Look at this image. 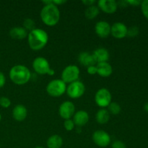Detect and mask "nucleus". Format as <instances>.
Returning <instances> with one entry per match:
<instances>
[{
  "label": "nucleus",
  "instance_id": "nucleus-33",
  "mask_svg": "<svg viewBox=\"0 0 148 148\" xmlns=\"http://www.w3.org/2000/svg\"><path fill=\"white\" fill-rule=\"evenodd\" d=\"M6 83V77L4 73L0 72V88H3Z\"/></svg>",
  "mask_w": 148,
  "mask_h": 148
},
{
  "label": "nucleus",
  "instance_id": "nucleus-13",
  "mask_svg": "<svg viewBox=\"0 0 148 148\" xmlns=\"http://www.w3.org/2000/svg\"><path fill=\"white\" fill-rule=\"evenodd\" d=\"M111 25L106 21H98L95 25V32L97 36L102 38L108 37L111 35Z\"/></svg>",
  "mask_w": 148,
  "mask_h": 148
},
{
  "label": "nucleus",
  "instance_id": "nucleus-19",
  "mask_svg": "<svg viewBox=\"0 0 148 148\" xmlns=\"http://www.w3.org/2000/svg\"><path fill=\"white\" fill-rule=\"evenodd\" d=\"M28 32L23 26H17L10 29V36L14 40H23L27 37Z\"/></svg>",
  "mask_w": 148,
  "mask_h": 148
},
{
  "label": "nucleus",
  "instance_id": "nucleus-1",
  "mask_svg": "<svg viewBox=\"0 0 148 148\" xmlns=\"http://www.w3.org/2000/svg\"><path fill=\"white\" fill-rule=\"evenodd\" d=\"M49 41L47 32L40 28H35L27 35V43L32 50L39 51L43 49Z\"/></svg>",
  "mask_w": 148,
  "mask_h": 148
},
{
  "label": "nucleus",
  "instance_id": "nucleus-30",
  "mask_svg": "<svg viewBox=\"0 0 148 148\" xmlns=\"http://www.w3.org/2000/svg\"><path fill=\"white\" fill-rule=\"evenodd\" d=\"M87 72L89 75H95L97 74V67L96 65H92V66H90L87 67Z\"/></svg>",
  "mask_w": 148,
  "mask_h": 148
},
{
  "label": "nucleus",
  "instance_id": "nucleus-3",
  "mask_svg": "<svg viewBox=\"0 0 148 148\" xmlns=\"http://www.w3.org/2000/svg\"><path fill=\"white\" fill-rule=\"evenodd\" d=\"M10 78L12 82L17 85L27 83L31 78V72L27 66L17 64L12 66L10 71Z\"/></svg>",
  "mask_w": 148,
  "mask_h": 148
},
{
  "label": "nucleus",
  "instance_id": "nucleus-34",
  "mask_svg": "<svg viewBox=\"0 0 148 148\" xmlns=\"http://www.w3.org/2000/svg\"><path fill=\"white\" fill-rule=\"evenodd\" d=\"M66 2V1H65V0H53V1H52V3H53V4H55L56 6H57V7L59 5L63 4Z\"/></svg>",
  "mask_w": 148,
  "mask_h": 148
},
{
  "label": "nucleus",
  "instance_id": "nucleus-10",
  "mask_svg": "<svg viewBox=\"0 0 148 148\" xmlns=\"http://www.w3.org/2000/svg\"><path fill=\"white\" fill-rule=\"evenodd\" d=\"M59 114L63 119H70L75 114V106L72 101H66L59 106Z\"/></svg>",
  "mask_w": 148,
  "mask_h": 148
},
{
  "label": "nucleus",
  "instance_id": "nucleus-36",
  "mask_svg": "<svg viewBox=\"0 0 148 148\" xmlns=\"http://www.w3.org/2000/svg\"><path fill=\"white\" fill-rule=\"evenodd\" d=\"M34 148H45V147H42V146H36V147H35Z\"/></svg>",
  "mask_w": 148,
  "mask_h": 148
},
{
  "label": "nucleus",
  "instance_id": "nucleus-18",
  "mask_svg": "<svg viewBox=\"0 0 148 148\" xmlns=\"http://www.w3.org/2000/svg\"><path fill=\"white\" fill-rule=\"evenodd\" d=\"M97 74L102 77H108L113 73V68L108 62H103L96 64Z\"/></svg>",
  "mask_w": 148,
  "mask_h": 148
},
{
  "label": "nucleus",
  "instance_id": "nucleus-4",
  "mask_svg": "<svg viewBox=\"0 0 148 148\" xmlns=\"http://www.w3.org/2000/svg\"><path fill=\"white\" fill-rule=\"evenodd\" d=\"M33 68L35 72L40 75L53 76L55 74V71L51 68L49 61L43 56H38L33 60Z\"/></svg>",
  "mask_w": 148,
  "mask_h": 148
},
{
  "label": "nucleus",
  "instance_id": "nucleus-32",
  "mask_svg": "<svg viewBox=\"0 0 148 148\" xmlns=\"http://www.w3.org/2000/svg\"><path fill=\"white\" fill-rule=\"evenodd\" d=\"M82 3L84 4V5L86 6V7H90V6H92V5H95V4L97 3V1H95V0H83V1H82Z\"/></svg>",
  "mask_w": 148,
  "mask_h": 148
},
{
  "label": "nucleus",
  "instance_id": "nucleus-21",
  "mask_svg": "<svg viewBox=\"0 0 148 148\" xmlns=\"http://www.w3.org/2000/svg\"><path fill=\"white\" fill-rule=\"evenodd\" d=\"M110 116L111 114L106 108H101L95 114V120L98 124H105L109 121Z\"/></svg>",
  "mask_w": 148,
  "mask_h": 148
},
{
  "label": "nucleus",
  "instance_id": "nucleus-31",
  "mask_svg": "<svg viewBox=\"0 0 148 148\" xmlns=\"http://www.w3.org/2000/svg\"><path fill=\"white\" fill-rule=\"evenodd\" d=\"M127 4L132 6H134V7H137V6H140L141 4L142 1H139V0H127L126 1Z\"/></svg>",
  "mask_w": 148,
  "mask_h": 148
},
{
  "label": "nucleus",
  "instance_id": "nucleus-22",
  "mask_svg": "<svg viewBox=\"0 0 148 148\" xmlns=\"http://www.w3.org/2000/svg\"><path fill=\"white\" fill-rule=\"evenodd\" d=\"M100 10L97 5L88 7L85 10V16L88 20H93L99 14Z\"/></svg>",
  "mask_w": 148,
  "mask_h": 148
},
{
  "label": "nucleus",
  "instance_id": "nucleus-37",
  "mask_svg": "<svg viewBox=\"0 0 148 148\" xmlns=\"http://www.w3.org/2000/svg\"><path fill=\"white\" fill-rule=\"evenodd\" d=\"M1 114H0V121H1Z\"/></svg>",
  "mask_w": 148,
  "mask_h": 148
},
{
  "label": "nucleus",
  "instance_id": "nucleus-20",
  "mask_svg": "<svg viewBox=\"0 0 148 148\" xmlns=\"http://www.w3.org/2000/svg\"><path fill=\"white\" fill-rule=\"evenodd\" d=\"M63 145V139L58 134H53L49 137L46 141L48 148H62Z\"/></svg>",
  "mask_w": 148,
  "mask_h": 148
},
{
  "label": "nucleus",
  "instance_id": "nucleus-16",
  "mask_svg": "<svg viewBox=\"0 0 148 148\" xmlns=\"http://www.w3.org/2000/svg\"><path fill=\"white\" fill-rule=\"evenodd\" d=\"M27 116V110L25 106L22 104L15 106L12 110V116L17 121H23Z\"/></svg>",
  "mask_w": 148,
  "mask_h": 148
},
{
  "label": "nucleus",
  "instance_id": "nucleus-7",
  "mask_svg": "<svg viewBox=\"0 0 148 148\" xmlns=\"http://www.w3.org/2000/svg\"><path fill=\"white\" fill-rule=\"evenodd\" d=\"M95 102L98 106L101 108H106L112 101V95L107 88H103L98 90L95 95Z\"/></svg>",
  "mask_w": 148,
  "mask_h": 148
},
{
  "label": "nucleus",
  "instance_id": "nucleus-29",
  "mask_svg": "<svg viewBox=\"0 0 148 148\" xmlns=\"http://www.w3.org/2000/svg\"><path fill=\"white\" fill-rule=\"evenodd\" d=\"M111 148H127L125 143L121 140H115L111 143Z\"/></svg>",
  "mask_w": 148,
  "mask_h": 148
},
{
  "label": "nucleus",
  "instance_id": "nucleus-28",
  "mask_svg": "<svg viewBox=\"0 0 148 148\" xmlns=\"http://www.w3.org/2000/svg\"><path fill=\"white\" fill-rule=\"evenodd\" d=\"M0 106L4 108H9L11 106V101L7 97H1L0 98Z\"/></svg>",
  "mask_w": 148,
  "mask_h": 148
},
{
  "label": "nucleus",
  "instance_id": "nucleus-15",
  "mask_svg": "<svg viewBox=\"0 0 148 148\" xmlns=\"http://www.w3.org/2000/svg\"><path fill=\"white\" fill-rule=\"evenodd\" d=\"M92 54L95 59L96 64L98 63L108 62L110 57L109 52L105 48H98V49H95Z\"/></svg>",
  "mask_w": 148,
  "mask_h": 148
},
{
  "label": "nucleus",
  "instance_id": "nucleus-12",
  "mask_svg": "<svg viewBox=\"0 0 148 148\" xmlns=\"http://www.w3.org/2000/svg\"><path fill=\"white\" fill-rule=\"evenodd\" d=\"M127 27L124 23L121 22H116L111 26V35L116 39H122L127 36Z\"/></svg>",
  "mask_w": 148,
  "mask_h": 148
},
{
  "label": "nucleus",
  "instance_id": "nucleus-25",
  "mask_svg": "<svg viewBox=\"0 0 148 148\" xmlns=\"http://www.w3.org/2000/svg\"><path fill=\"white\" fill-rule=\"evenodd\" d=\"M64 127L65 130L68 132H71L72 130H74L75 127V124L74 123L73 120L72 119H66L64 120Z\"/></svg>",
  "mask_w": 148,
  "mask_h": 148
},
{
  "label": "nucleus",
  "instance_id": "nucleus-17",
  "mask_svg": "<svg viewBox=\"0 0 148 148\" xmlns=\"http://www.w3.org/2000/svg\"><path fill=\"white\" fill-rule=\"evenodd\" d=\"M77 59L79 64L84 66L88 67V66H92V65H96V62H95L92 53H90L89 52H81L78 56Z\"/></svg>",
  "mask_w": 148,
  "mask_h": 148
},
{
  "label": "nucleus",
  "instance_id": "nucleus-35",
  "mask_svg": "<svg viewBox=\"0 0 148 148\" xmlns=\"http://www.w3.org/2000/svg\"><path fill=\"white\" fill-rule=\"evenodd\" d=\"M144 109H145V111H147V112H148V102L146 103L145 104Z\"/></svg>",
  "mask_w": 148,
  "mask_h": 148
},
{
  "label": "nucleus",
  "instance_id": "nucleus-23",
  "mask_svg": "<svg viewBox=\"0 0 148 148\" xmlns=\"http://www.w3.org/2000/svg\"><path fill=\"white\" fill-rule=\"evenodd\" d=\"M108 111L110 114L112 115H118L121 112V108L117 102H111L108 107Z\"/></svg>",
  "mask_w": 148,
  "mask_h": 148
},
{
  "label": "nucleus",
  "instance_id": "nucleus-9",
  "mask_svg": "<svg viewBox=\"0 0 148 148\" xmlns=\"http://www.w3.org/2000/svg\"><path fill=\"white\" fill-rule=\"evenodd\" d=\"M93 143L100 147H106L111 144V136L104 130H96L92 136Z\"/></svg>",
  "mask_w": 148,
  "mask_h": 148
},
{
  "label": "nucleus",
  "instance_id": "nucleus-24",
  "mask_svg": "<svg viewBox=\"0 0 148 148\" xmlns=\"http://www.w3.org/2000/svg\"><path fill=\"white\" fill-rule=\"evenodd\" d=\"M23 27L27 30V32H30L31 30L36 28V24L35 21L31 18H26L23 22Z\"/></svg>",
  "mask_w": 148,
  "mask_h": 148
},
{
  "label": "nucleus",
  "instance_id": "nucleus-8",
  "mask_svg": "<svg viewBox=\"0 0 148 148\" xmlns=\"http://www.w3.org/2000/svg\"><path fill=\"white\" fill-rule=\"evenodd\" d=\"M85 92V85L83 82L77 80L69 84L66 87V94L73 99H77L82 97Z\"/></svg>",
  "mask_w": 148,
  "mask_h": 148
},
{
  "label": "nucleus",
  "instance_id": "nucleus-2",
  "mask_svg": "<svg viewBox=\"0 0 148 148\" xmlns=\"http://www.w3.org/2000/svg\"><path fill=\"white\" fill-rule=\"evenodd\" d=\"M40 17L41 21L46 25L49 27L55 26L60 20V11L59 7L51 1L50 4H46L41 9Z\"/></svg>",
  "mask_w": 148,
  "mask_h": 148
},
{
  "label": "nucleus",
  "instance_id": "nucleus-26",
  "mask_svg": "<svg viewBox=\"0 0 148 148\" xmlns=\"http://www.w3.org/2000/svg\"><path fill=\"white\" fill-rule=\"evenodd\" d=\"M139 34V28L137 26H132L127 30V36L129 37H136Z\"/></svg>",
  "mask_w": 148,
  "mask_h": 148
},
{
  "label": "nucleus",
  "instance_id": "nucleus-6",
  "mask_svg": "<svg viewBox=\"0 0 148 148\" xmlns=\"http://www.w3.org/2000/svg\"><path fill=\"white\" fill-rule=\"evenodd\" d=\"M79 74H80V71L77 66L68 65L62 71L61 79L66 84H70L75 81L79 80Z\"/></svg>",
  "mask_w": 148,
  "mask_h": 148
},
{
  "label": "nucleus",
  "instance_id": "nucleus-11",
  "mask_svg": "<svg viewBox=\"0 0 148 148\" xmlns=\"http://www.w3.org/2000/svg\"><path fill=\"white\" fill-rule=\"evenodd\" d=\"M97 6L100 11L106 14H114L118 9V2L115 0H100L97 1Z\"/></svg>",
  "mask_w": 148,
  "mask_h": 148
},
{
  "label": "nucleus",
  "instance_id": "nucleus-27",
  "mask_svg": "<svg viewBox=\"0 0 148 148\" xmlns=\"http://www.w3.org/2000/svg\"><path fill=\"white\" fill-rule=\"evenodd\" d=\"M140 7H141V10L143 15L148 20V0H144L142 1Z\"/></svg>",
  "mask_w": 148,
  "mask_h": 148
},
{
  "label": "nucleus",
  "instance_id": "nucleus-5",
  "mask_svg": "<svg viewBox=\"0 0 148 148\" xmlns=\"http://www.w3.org/2000/svg\"><path fill=\"white\" fill-rule=\"evenodd\" d=\"M66 84L61 79H54L48 83L46 92L50 96L57 98L66 92Z\"/></svg>",
  "mask_w": 148,
  "mask_h": 148
},
{
  "label": "nucleus",
  "instance_id": "nucleus-14",
  "mask_svg": "<svg viewBox=\"0 0 148 148\" xmlns=\"http://www.w3.org/2000/svg\"><path fill=\"white\" fill-rule=\"evenodd\" d=\"M72 120H73L75 126H77V127H82L88 124V122L89 121V114L85 111L79 110V111L75 112Z\"/></svg>",
  "mask_w": 148,
  "mask_h": 148
}]
</instances>
